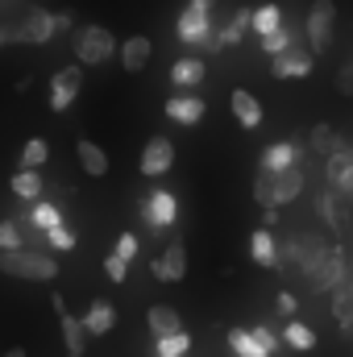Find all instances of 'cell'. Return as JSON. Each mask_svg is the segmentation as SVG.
<instances>
[{"instance_id": "6da1fadb", "label": "cell", "mask_w": 353, "mask_h": 357, "mask_svg": "<svg viewBox=\"0 0 353 357\" xmlns=\"http://www.w3.org/2000/svg\"><path fill=\"white\" fill-rule=\"evenodd\" d=\"M0 274L29 278V282H50V278H59V262L42 250H13V254H0Z\"/></svg>"}, {"instance_id": "7a4b0ae2", "label": "cell", "mask_w": 353, "mask_h": 357, "mask_svg": "<svg viewBox=\"0 0 353 357\" xmlns=\"http://www.w3.org/2000/svg\"><path fill=\"white\" fill-rule=\"evenodd\" d=\"M333 33H337V4L333 0H312V8L303 17V42H308V50L312 54H329Z\"/></svg>"}, {"instance_id": "3957f363", "label": "cell", "mask_w": 353, "mask_h": 357, "mask_svg": "<svg viewBox=\"0 0 353 357\" xmlns=\"http://www.w3.org/2000/svg\"><path fill=\"white\" fill-rule=\"evenodd\" d=\"M117 38L104 29V25H88V29H75V63L80 67H100L117 54Z\"/></svg>"}, {"instance_id": "277c9868", "label": "cell", "mask_w": 353, "mask_h": 357, "mask_svg": "<svg viewBox=\"0 0 353 357\" xmlns=\"http://www.w3.org/2000/svg\"><path fill=\"white\" fill-rule=\"evenodd\" d=\"M175 33L183 46H204V50H220V38L212 29V17L200 13V8H183L175 21Z\"/></svg>"}, {"instance_id": "5b68a950", "label": "cell", "mask_w": 353, "mask_h": 357, "mask_svg": "<svg viewBox=\"0 0 353 357\" xmlns=\"http://www.w3.org/2000/svg\"><path fill=\"white\" fill-rule=\"evenodd\" d=\"M345 282H350V266H345V254L329 245V254L320 258V266L308 274V287H312L316 295H337V291H341Z\"/></svg>"}, {"instance_id": "8992f818", "label": "cell", "mask_w": 353, "mask_h": 357, "mask_svg": "<svg viewBox=\"0 0 353 357\" xmlns=\"http://www.w3.org/2000/svg\"><path fill=\"white\" fill-rule=\"evenodd\" d=\"M59 29H71V13H46V8H33L8 38H21V42H50Z\"/></svg>"}, {"instance_id": "52a82bcc", "label": "cell", "mask_w": 353, "mask_h": 357, "mask_svg": "<svg viewBox=\"0 0 353 357\" xmlns=\"http://www.w3.org/2000/svg\"><path fill=\"white\" fill-rule=\"evenodd\" d=\"M329 254V245L316 237V233H299V237H291L287 245H283V266H299V270H312L320 266V258Z\"/></svg>"}, {"instance_id": "ba28073f", "label": "cell", "mask_w": 353, "mask_h": 357, "mask_svg": "<svg viewBox=\"0 0 353 357\" xmlns=\"http://www.w3.org/2000/svg\"><path fill=\"white\" fill-rule=\"evenodd\" d=\"M80 88H84V67H80V63H71V67L54 71V79H50V108H54V112L71 108V104H75V96H80Z\"/></svg>"}, {"instance_id": "9c48e42d", "label": "cell", "mask_w": 353, "mask_h": 357, "mask_svg": "<svg viewBox=\"0 0 353 357\" xmlns=\"http://www.w3.org/2000/svg\"><path fill=\"white\" fill-rule=\"evenodd\" d=\"M142 216H146V225L150 229H171L175 225V216H179V199L171 195V191H150L146 199H142Z\"/></svg>"}, {"instance_id": "30bf717a", "label": "cell", "mask_w": 353, "mask_h": 357, "mask_svg": "<svg viewBox=\"0 0 353 357\" xmlns=\"http://www.w3.org/2000/svg\"><path fill=\"white\" fill-rule=\"evenodd\" d=\"M142 175L146 178H158L167 175L171 167H175V146H171V137H150L146 142V150H142Z\"/></svg>"}, {"instance_id": "8fae6325", "label": "cell", "mask_w": 353, "mask_h": 357, "mask_svg": "<svg viewBox=\"0 0 353 357\" xmlns=\"http://www.w3.org/2000/svg\"><path fill=\"white\" fill-rule=\"evenodd\" d=\"M150 274H154L158 282H179V278L187 274V245H183V241H171V245L150 262Z\"/></svg>"}, {"instance_id": "7c38bea8", "label": "cell", "mask_w": 353, "mask_h": 357, "mask_svg": "<svg viewBox=\"0 0 353 357\" xmlns=\"http://www.w3.org/2000/svg\"><path fill=\"white\" fill-rule=\"evenodd\" d=\"M312 67H316V54H312V50H303L299 42H295L283 59H274V63H270V71H274L278 79H303V75H312Z\"/></svg>"}, {"instance_id": "4fadbf2b", "label": "cell", "mask_w": 353, "mask_h": 357, "mask_svg": "<svg viewBox=\"0 0 353 357\" xmlns=\"http://www.w3.org/2000/svg\"><path fill=\"white\" fill-rule=\"evenodd\" d=\"M291 167H299V146H295V142H274V146L262 150V167H258V171L283 175V171H291Z\"/></svg>"}, {"instance_id": "5bb4252c", "label": "cell", "mask_w": 353, "mask_h": 357, "mask_svg": "<svg viewBox=\"0 0 353 357\" xmlns=\"http://www.w3.org/2000/svg\"><path fill=\"white\" fill-rule=\"evenodd\" d=\"M150 54H154V42H150L146 33H133V38H125V42H121V67H125L129 75L146 71Z\"/></svg>"}, {"instance_id": "9a60e30c", "label": "cell", "mask_w": 353, "mask_h": 357, "mask_svg": "<svg viewBox=\"0 0 353 357\" xmlns=\"http://www.w3.org/2000/svg\"><path fill=\"white\" fill-rule=\"evenodd\" d=\"M146 324H150L154 341H167V337H179V333H187V328H183V320H179V312L171 307V303H154V307L146 312Z\"/></svg>"}, {"instance_id": "2e32d148", "label": "cell", "mask_w": 353, "mask_h": 357, "mask_svg": "<svg viewBox=\"0 0 353 357\" xmlns=\"http://www.w3.org/2000/svg\"><path fill=\"white\" fill-rule=\"evenodd\" d=\"M324 178H329V191H341V195H353V154L341 150L324 162Z\"/></svg>"}, {"instance_id": "e0dca14e", "label": "cell", "mask_w": 353, "mask_h": 357, "mask_svg": "<svg viewBox=\"0 0 353 357\" xmlns=\"http://www.w3.org/2000/svg\"><path fill=\"white\" fill-rule=\"evenodd\" d=\"M250 258H254L258 266H266V270L283 266V245L274 241L270 229H254V237H250Z\"/></svg>"}, {"instance_id": "ac0fdd59", "label": "cell", "mask_w": 353, "mask_h": 357, "mask_svg": "<svg viewBox=\"0 0 353 357\" xmlns=\"http://www.w3.org/2000/svg\"><path fill=\"white\" fill-rule=\"evenodd\" d=\"M229 108H233V116H237L241 129H258V125H262V104H258L254 91L237 88L233 96H229Z\"/></svg>"}, {"instance_id": "d6986e66", "label": "cell", "mask_w": 353, "mask_h": 357, "mask_svg": "<svg viewBox=\"0 0 353 357\" xmlns=\"http://www.w3.org/2000/svg\"><path fill=\"white\" fill-rule=\"evenodd\" d=\"M204 112H208V104H204L200 96H171V100H167V116H171L175 125H200Z\"/></svg>"}, {"instance_id": "ffe728a7", "label": "cell", "mask_w": 353, "mask_h": 357, "mask_svg": "<svg viewBox=\"0 0 353 357\" xmlns=\"http://www.w3.org/2000/svg\"><path fill=\"white\" fill-rule=\"evenodd\" d=\"M112 324H117V307H112L108 299H96L88 312H84V328H88L91 337H104V333H112Z\"/></svg>"}, {"instance_id": "44dd1931", "label": "cell", "mask_w": 353, "mask_h": 357, "mask_svg": "<svg viewBox=\"0 0 353 357\" xmlns=\"http://www.w3.org/2000/svg\"><path fill=\"white\" fill-rule=\"evenodd\" d=\"M75 158H80V167H84L91 178L108 175V154H104L96 142H88V137H80V142H75Z\"/></svg>"}, {"instance_id": "7402d4cb", "label": "cell", "mask_w": 353, "mask_h": 357, "mask_svg": "<svg viewBox=\"0 0 353 357\" xmlns=\"http://www.w3.org/2000/svg\"><path fill=\"white\" fill-rule=\"evenodd\" d=\"M59 324H63V341H67V354H80L84 357V349H88V328H84V316H71V312H63L59 316Z\"/></svg>"}, {"instance_id": "603a6c76", "label": "cell", "mask_w": 353, "mask_h": 357, "mask_svg": "<svg viewBox=\"0 0 353 357\" xmlns=\"http://www.w3.org/2000/svg\"><path fill=\"white\" fill-rule=\"evenodd\" d=\"M308 146H312L316 154H324V162H329L333 154H341V133H337L333 125H312V129H308Z\"/></svg>"}, {"instance_id": "cb8c5ba5", "label": "cell", "mask_w": 353, "mask_h": 357, "mask_svg": "<svg viewBox=\"0 0 353 357\" xmlns=\"http://www.w3.org/2000/svg\"><path fill=\"white\" fill-rule=\"evenodd\" d=\"M299 191H303V171H299V167H291V171L274 175V208H283V204L299 199Z\"/></svg>"}, {"instance_id": "d4e9b609", "label": "cell", "mask_w": 353, "mask_h": 357, "mask_svg": "<svg viewBox=\"0 0 353 357\" xmlns=\"http://www.w3.org/2000/svg\"><path fill=\"white\" fill-rule=\"evenodd\" d=\"M246 29H254V8H237V13L229 17V25L216 33V38H220V50H225V46H237V42L246 38Z\"/></svg>"}, {"instance_id": "484cf974", "label": "cell", "mask_w": 353, "mask_h": 357, "mask_svg": "<svg viewBox=\"0 0 353 357\" xmlns=\"http://www.w3.org/2000/svg\"><path fill=\"white\" fill-rule=\"evenodd\" d=\"M278 29H287V25H283V8H278L274 0H270V4H258V8H254V33H258V38H270V33H278Z\"/></svg>"}, {"instance_id": "4316f807", "label": "cell", "mask_w": 353, "mask_h": 357, "mask_svg": "<svg viewBox=\"0 0 353 357\" xmlns=\"http://www.w3.org/2000/svg\"><path fill=\"white\" fill-rule=\"evenodd\" d=\"M171 84H175V88H195V84H204V59H179L175 67H171Z\"/></svg>"}, {"instance_id": "83f0119b", "label": "cell", "mask_w": 353, "mask_h": 357, "mask_svg": "<svg viewBox=\"0 0 353 357\" xmlns=\"http://www.w3.org/2000/svg\"><path fill=\"white\" fill-rule=\"evenodd\" d=\"M229 349H233V357H270L262 345L254 341L250 328H229Z\"/></svg>"}, {"instance_id": "f1b7e54d", "label": "cell", "mask_w": 353, "mask_h": 357, "mask_svg": "<svg viewBox=\"0 0 353 357\" xmlns=\"http://www.w3.org/2000/svg\"><path fill=\"white\" fill-rule=\"evenodd\" d=\"M283 341H287L295 354H308V349H316V333H312L308 324H299V320H287V328H283Z\"/></svg>"}, {"instance_id": "f546056e", "label": "cell", "mask_w": 353, "mask_h": 357, "mask_svg": "<svg viewBox=\"0 0 353 357\" xmlns=\"http://www.w3.org/2000/svg\"><path fill=\"white\" fill-rule=\"evenodd\" d=\"M29 220L38 225V229H46V233H54V229H63V208L59 204H33V212H29Z\"/></svg>"}, {"instance_id": "4dcf8cb0", "label": "cell", "mask_w": 353, "mask_h": 357, "mask_svg": "<svg viewBox=\"0 0 353 357\" xmlns=\"http://www.w3.org/2000/svg\"><path fill=\"white\" fill-rule=\"evenodd\" d=\"M8 187H13L17 199H42V178H38V171H17Z\"/></svg>"}, {"instance_id": "1f68e13d", "label": "cell", "mask_w": 353, "mask_h": 357, "mask_svg": "<svg viewBox=\"0 0 353 357\" xmlns=\"http://www.w3.org/2000/svg\"><path fill=\"white\" fill-rule=\"evenodd\" d=\"M333 316L341 320V328H345V333H353V278L337 291V295H333Z\"/></svg>"}, {"instance_id": "d6a6232c", "label": "cell", "mask_w": 353, "mask_h": 357, "mask_svg": "<svg viewBox=\"0 0 353 357\" xmlns=\"http://www.w3.org/2000/svg\"><path fill=\"white\" fill-rule=\"evenodd\" d=\"M46 158H50V146H46L42 137H29V142L21 146V171H38Z\"/></svg>"}, {"instance_id": "836d02e7", "label": "cell", "mask_w": 353, "mask_h": 357, "mask_svg": "<svg viewBox=\"0 0 353 357\" xmlns=\"http://www.w3.org/2000/svg\"><path fill=\"white\" fill-rule=\"evenodd\" d=\"M295 42H299V38H295V29H278V33L262 38V50L270 54V63H274V59H283V54H287Z\"/></svg>"}, {"instance_id": "e575fe53", "label": "cell", "mask_w": 353, "mask_h": 357, "mask_svg": "<svg viewBox=\"0 0 353 357\" xmlns=\"http://www.w3.org/2000/svg\"><path fill=\"white\" fill-rule=\"evenodd\" d=\"M191 354V333H179V337H167L154 345V357H187Z\"/></svg>"}, {"instance_id": "d590c367", "label": "cell", "mask_w": 353, "mask_h": 357, "mask_svg": "<svg viewBox=\"0 0 353 357\" xmlns=\"http://www.w3.org/2000/svg\"><path fill=\"white\" fill-rule=\"evenodd\" d=\"M254 199H258V208H262V212L274 208V175L258 171V178H254Z\"/></svg>"}, {"instance_id": "8d00e7d4", "label": "cell", "mask_w": 353, "mask_h": 357, "mask_svg": "<svg viewBox=\"0 0 353 357\" xmlns=\"http://www.w3.org/2000/svg\"><path fill=\"white\" fill-rule=\"evenodd\" d=\"M21 250V229L13 220H0V254H13Z\"/></svg>"}, {"instance_id": "74e56055", "label": "cell", "mask_w": 353, "mask_h": 357, "mask_svg": "<svg viewBox=\"0 0 353 357\" xmlns=\"http://www.w3.org/2000/svg\"><path fill=\"white\" fill-rule=\"evenodd\" d=\"M112 254H117L121 262H133V258H137V237H133V233H121L117 245H112Z\"/></svg>"}, {"instance_id": "f35d334b", "label": "cell", "mask_w": 353, "mask_h": 357, "mask_svg": "<svg viewBox=\"0 0 353 357\" xmlns=\"http://www.w3.org/2000/svg\"><path fill=\"white\" fill-rule=\"evenodd\" d=\"M50 237V245H54V254H67V250H75V233L63 225V229H54V233H46Z\"/></svg>"}, {"instance_id": "ab89813d", "label": "cell", "mask_w": 353, "mask_h": 357, "mask_svg": "<svg viewBox=\"0 0 353 357\" xmlns=\"http://www.w3.org/2000/svg\"><path fill=\"white\" fill-rule=\"evenodd\" d=\"M104 274H108L112 282H125V278H129V262H121L117 254H108V258H104Z\"/></svg>"}, {"instance_id": "60d3db41", "label": "cell", "mask_w": 353, "mask_h": 357, "mask_svg": "<svg viewBox=\"0 0 353 357\" xmlns=\"http://www.w3.org/2000/svg\"><path fill=\"white\" fill-rule=\"evenodd\" d=\"M274 307L287 316V320H295V312H299V299L291 295V291H278V299H274Z\"/></svg>"}, {"instance_id": "b9f144b4", "label": "cell", "mask_w": 353, "mask_h": 357, "mask_svg": "<svg viewBox=\"0 0 353 357\" xmlns=\"http://www.w3.org/2000/svg\"><path fill=\"white\" fill-rule=\"evenodd\" d=\"M250 333H254V341H258V345H262L266 354H274V349H278V337H274V333H270V328H266V324H254V328H250Z\"/></svg>"}, {"instance_id": "7bdbcfd3", "label": "cell", "mask_w": 353, "mask_h": 357, "mask_svg": "<svg viewBox=\"0 0 353 357\" xmlns=\"http://www.w3.org/2000/svg\"><path fill=\"white\" fill-rule=\"evenodd\" d=\"M337 91H341V96H353V59L337 71Z\"/></svg>"}, {"instance_id": "ee69618b", "label": "cell", "mask_w": 353, "mask_h": 357, "mask_svg": "<svg viewBox=\"0 0 353 357\" xmlns=\"http://www.w3.org/2000/svg\"><path fill=\"white\" fill-rule=\"evenodd\" d=\"M316 208H320V216H324V220H329V225H333V220H337V212H333V191H324V195H320V199H316Z\"/></svg>"}, {"instance_id": "f6af8a7d", "label": "cell", "mask_w": 353, "mask_h": 357, "mask_svg": "<svg viewBox=\"0 0 353 357\" xmlns=\"http://www.w3.org/2000/svg\"><path fill=\"white\" fill-rule=\"evenodd\" d=\"M216 0H187V8H200V13H212Z\"/></svg>"}, {"instance_id": "bcb514c9", "label": "cell", "mask_w": 353, "mask_h": 357, "mask_svg": "<svg viewBox=\"0 0 353 357\" xmlns=\"http://www.w3.org/2000/svg\"><path fill=\"white\" fill-rule=\"evenodd\" d=\"M4 357H25V349H8Z\"/></svg>"}, {"instance_id": "7dc6e473", "label": "cell", "mask_w": 353, "mask_h": 357, "mask_svg": "<svg viewBox=\"0 0 353 357\" xmlns=\"http://www.w3.org/2000/svg\"><path fill=\"white\" fill-rule=\"evenodd\" d=\"M4 42H8V33H4V29H0V46H4Z\"/></svg>"}, {"instance_id": "c3c4849f", "label": "cell", "mask_w": 353, "mask_h": 357, "mask_svg": "<svg viewBox=\"0 0 353 357\" xmlns=\"http://www.w3.org/2000/svg\"><path fill=\"white\" fill-rule=\"evenodd\" d=\"M67 357H80V354H67Z\"/></svg>"}, {"instance_id": "681fc988", "label": "cell", "mask_w": 353, "mask_h": 357, "mask_svg": "<svg viewBox=\"0 0 353 357\" xmlns=\"http://www.w3.org/2000/svg\"><path fill=\"white\" fill-rule=\"evenodd\" d=\"M350 199H353V195H350Z\"/></svg>"}]
</instances>
